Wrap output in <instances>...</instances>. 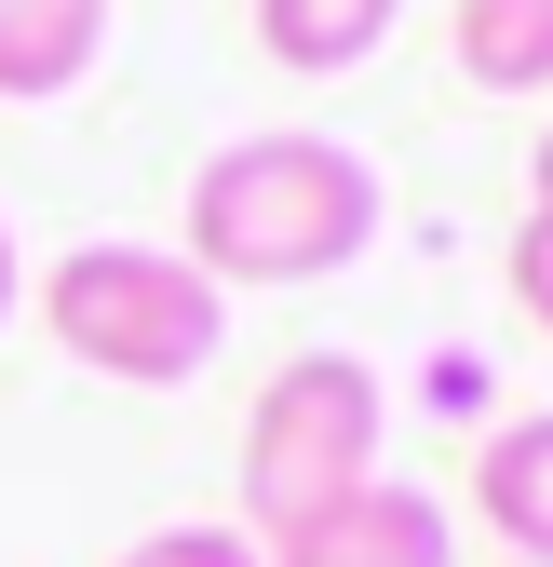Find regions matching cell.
<instances>
[{"label": "cell", "mask_w": 553, "mask_h": 567, "mask_svg": "<svg viewBox=\"0 0 553 567\" xmlns=\"http://www.w3.org/2000/svg\"><path fill=\"white\" fill-rule=\"evenodd\" d=\"M526 203L553 217V122H540V150H526Z\"/></svg>", "instance_id": "cell-12"}, {"label": "cell", "mask_w": 553, "mask_h": 567, "mask_svg": "<svg viewBox=\"0 0 553 567\" xmlns=\"http://www.w3.org/2000/svg\"><path fill=\"white\" fill-rule=\"evenodd\" d=\"M95 54H108V0H0V95L14 109L82 95Z\"/></svg>", "instance_id": "cell-6"}, {"label": "cell", "mask_w": 553, "mask_h": 567, "mask_svg": "<svg viewBox=\"0 0 553 567\" xmlns=\"http://www.w3.org/2000/svg\"><path fill=\"white\" fill-rule=\"evenodd\" d=\"M378 446H392V379L365 351H284L243 405V540H298L311 514L365 501L378 486Z\"/></svg>", "instance_id": "cell-3"}, {"label": "cell", "mask_w": 553, "mask_h": 567, "mask_svg": "<svg viewBox=\"0 0 553 567\" xmlns=\"http://www.w3.org/2000/svg\"><path fill=\"white\" fill-rule=\"evenodd\" d=\"M28 311V257H14V217H0V324Z\"/></svg>", "instance_id": "cell-11"}, {"label": "cell", "mask_w": 553, "mask_h": 567, "mask_svg": "<svg viewBox=\"0 0 553 567\" xmlns=\"http://www.w3.org/2000/svg\"><path fill=\"white\" fill-rule=\"evenodd\" d=\"M392 28H405V0H257V54H270V68H298V82L365 68Z\"/></svg>", "instance_id": "cell-7"}, {"label": "cell", "mask_w": 553, "mask_h": 567, "mask_svg": "<svg viewBox=\"0 0 553 567\" xmlns=\"http://www.w3.org/2000/svg\"><path fill=\"white\" fill-rule=\"evenodd\" d=\"M500 284H513V311L553 338V217H540V203H526V217H513V244H500Z\"/></svg>", "instance_id": "cell-10"}, {"label": "cell", "mask_w": 553, "mask_h": 567, "mask_svg": "<svg viewBox=\"0 0 553 567\" xmlns=\"http://www.w3.org/2000/svg\"><path fill=\"white\" fill-rule=\"evenodd\" d=\"M257 567H459V514L432 501V486H365V501H337V514H311L298 540H270Z\"/></svg>", "instance_id": "cell-4"}, {"label": "cell", "mask_w": 553, "mask_h": 567, "mask_svg": "<svg viewBox=\"0 0 553 567\" xmlns=\"http://www.w3.org/2000/svg\"><path fill=\"white\" fill-rule=\"evenodd\" d=\"M108 567H257L243 527H149V540H122Z\"/></svg>", "instance_id": "cell-9"}, {"label": "cell", "mask_w": 553, "mask_h": 567, "mask_svg": "<svg viewBox=\"0 0 553 567\" xmlns=\"http://www.w3.org/2000/svg\"><path fill=\"white\" fill-rule=\"evenodd\" d=\"M41 338H54L82 379H108V392H189V379L230 351V298H217L176 244L108 230V244H67V257L41 270Z\"/></svg>", "instance_id": "cell-2"}, {"label": "cell", "mask_w": 553, "mask_h": 567, "mask_svg": "<svg viewBox=\"0 0 553 567\" xmlns=\"http://www.w3.org/2000/svg\"><path fill=\"white\" fill-rule=\"evenodd\" d=\"M446 41L472 95H553V0H459Z\"/></svg>", "instance_id": "cell-8"}, {"label": "cell", "mask_w": 553, "mask_h": 567, "mask_svg": "<svg viewBox=\"0 0 553 567\" xmlns=\"http://www.w3.org/2000/svg\"><path fill=\"white\" fill-rule=\"evenodd\" d=\"M392 230V189L352 135L324 122H257V135H217L189 163V203H176V257L217 284V298H284V284H337L365 270V244Z\"/></svg>", "instance_id": "cell-1"}, {"label": "cell", "mask_w": 553, "mask_h": 567, "mask_svg": "<svg viewBox=\"0 0 553 567\" xmlns=\"http://www.w3.org/2000/svg\"><path fill=\"white\" fill-rule=\"evenodd\" d=\"M472 514L500 527V567H553V405L500 419L472 446Z\"/></svg>", "instance_id": "cell-5"}]
</instances>
